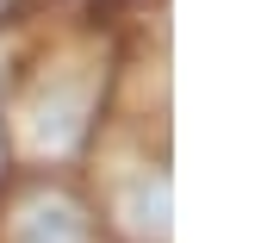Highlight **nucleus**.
<instances>
[{
    "label": "nucleus",
    "instance_id": "f03ea898",
    "mask_svg": "<svg viewBox=\"0 0 255 243\" xmlns=\"http://www.w3.org/2000/svg\"><path fill=\"white\" fill-rule=\"evenodd\" d=\"M6 12H12V0H0V19H6Z\"/></svg>",
    "mask_w": 255,
    "mask_h": 243
},
{
    "label": "nucleus",
    "instance_id": "f257e3e1",
    "mask_svg": "<svg viewBox=\"0 0 255 243\" xmlns=\"http://www.w3.org/2000/svg\"><path fill=\"white\" fill-rule=\"evenodd\" d=\"M12 243H94V219H87L81 200L44 187V194H31V200L19 206V219H12Z\"/></svg>",
    "mask_w": 255,
    "mask_h": 243
}]
</instances>
